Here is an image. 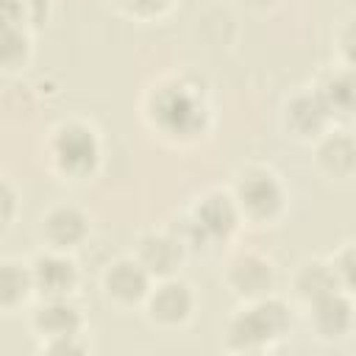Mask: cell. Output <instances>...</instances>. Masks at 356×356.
<instances>
[{
	"instance_id": "obj_1",
	"label": "cell",
	"mask_w": 356,
	"mask_h": 356,
	"mask_svg": "<svg viewBox=\"0 0 356 356\" xmlns=\"http://www.w3.org/2000/svg\"><path fill=\"white\" fill-rule=\"evenodd\" d=\"M292 331L289 303L267 295L248 300L225 328V350L231 353H267Z\"/></svg>"
},
{
	"instance_id": "obj_2",
	"label": "cell",
	"mask_w": 356,
	"mask_h": 356,
	"mask_svg": "<svg viewBox=\"0 0 356 356\" xmlns=\"http://www.w3.org/2000/svg\"><path fill=\"white\" fill-rule=\"evenodd\" d=\"M239 220H242V214H239L234 195L222 192V189H211L189 209V214L181 220L184 231H175V234L184 239L186 248H192V242L228 239L236 231Z\"/></svg>"
},
{
	"instance_id": "obj_3",
	"label": "cell",
	"mask_w": 356,
	"mask_h": 356,
	"mask_svg": "<svg viewBox=\"0 0 356 356\" xmlns=\"http://www.w3.org/2000/svg\"><path fill=\"white\" fill-rule=\"evenodd\" d=\"M234 200L239 206L242 220L248 222H273L284 206H286V192L278 175L267 167H248L239 172L234 184Z\"/></svg>"
},
{
	"instance_id": "obj_4",
	"label": "cell",
	"mask_w": 356,
	"mask_h": 356,
	"mask_svg": "<svg viewBox=\"0 0 356 356\" xmlns=\"http://www.w3.org/2000/svg\"><path fill=\"white\" fill-rule=\"evenodd\" d=\"M150 114H153V125H159L164 134L186 136L203 128L200 120L206 117V106L200 95L189 92V86H184L181 81H172L167 86L153 89Z\"/></svg>"
},
{
	"instance_id": "obj_5",
	"label": "cell",
	"mask_w": 356,
	"mask_h": 356,
	"mask_svg": "<svg viewBox=\"0 0 356 356\" xmlns=\"http://www.w3.org/2000/svg\"><path fill=\"white\" fill-rule=\"evenodd\" d=\"M47 150H50V159H53L56 170L70 175V178L89 175L95 170L97 159H100V145H97L95 128L81 122V120L61 122L53 131Z\"/></svg>"
},
{
	"instance_id": "obj_6",
	"label": "cell",
	"mask_w": 356,
	"mask_h": 356,
	"mask_svg": "<svg viewBox=\"0 0 356 356\" xmlns=\"http://www.w3.org/2000/svg\"><path fill=\"white\" fill-rule=\"evenodd\" d=\"M195 314V292L186 281L170 275L159 278L145 300V317L156 328H181Z\"/></svg>"
},
{
	"instance_id": "obj_7",
	"label": "cell",
	"mask_w": 356,
	"mask_h": 356,
	"mask_svg": "<svg viewBox=\"0 0 356 356\" xmlns=\"http://www.w3.org/2000/svg\"><path fill=\"white\" fill-rule=\"evenodd\" d=\"M153 275L142 267V261L136 256H120L114 259L100 278L103 295L108 303L120 306V309H131V306H145L150 289H153Z\"/></svg>"
},
{
	"instance_id": "obj_8",
	"label": "cell",
	"mask_w": 356,
	"mask_h": 356,
	"mask_svg": "<svg viewBox=\"0 0 356 356\" xmlns=\"http://www.w3.org/2000/svg\"><path fill=\"white\" fill-rule=\"evenodd\" d=\"M31 331L39 337V350L86 334V320L81 309L72 303V298H44L33 312H31Z\"/></svg>"
},
{
	"instance_id": "obj_9",
	"label": "cell",
	"mask_w": 356,
	"mask_h": 356,
	"mask_svg": "<svg viewBox=\"0 0 356 356\" xmlns=\"http://www.w3.org/2000/svg\"><path fill=\"white\" fill-rule=\"evenodd\" d=\"M306 309H309V328L320 342H339L350 337L356 325L353 295H348L345 289H334L317 298L314 303H309Z\"/></svg>"
},
{
	"instance_id": "obj_10",
	"label": "cell",
	"mask_w": 356,
	"mask_h": 356,
	"mask_svg": "<svg viewBox=\"0 0 356 356\" xmlns=\"http://www.w3.org/2000/svg\"><path fill=\"white\" fill-rule=\"evenodd\" d=\"M225 284L239 300H259L273 295L275 267L270 259L259 253H236L225 270Z\"/></svg>"
},
{
	"instance_id": "obj_11",
	"label": "cell",
	"mask_w": 356,
	"mask_h": 356,
	"mask_svg": "<svg viewBox=\"0 0 356 356\" xmlns=\"http://www.w3.org/2000/svg\"><path fill=\"white\" fill-rule=\"evenodd\" d=\"M33 286L42 298H70L78 286V264L67 256V250L44 248L31 259Z\"/></svg>"
},
{
	"instance_id": "obj_12",
	"label": "cell",
	"mask_w": 356,
	"mask_h": 356,
	"mask_svg": "<svg viewBox=\"0 0 356 356\" xmlns=\"http://www.w3.org/2000/svg\"><path fill=\"white\" fill-rule=\"evenodd\" d=\"M39 234L44 239V248L72 250L89 236V217L72 203H58L42 214Z\"/></svg>"
},
{
	"instance_id": "obj_13",
	"label": "cell",
	"mask_w": 356,
	"mask_h": 356,
	"mask_svg": "<svg viewBox=\"0 0 356 356\" xmlns=\"http://www.w3.org/2000/svg\"><path fill=\"white\" fill-rule=\"evenodd\" d=\"M134 256L159 281V278L175 275V270L181 267V261L186 256V245L175 231H147L139 236Z\"/></svg>"
},
{
	"instance_id": "obj_14",
	"label": "cell",
	"mask_w": 356,
	"mask_h": 356,
	"mask_svg": "<svg viewBox=\"0 0 356 356\" xmlns=\"http://www.w3.org/2000/svg\"><path fill=\"white\" fill-rule=\"evenodd\" d=\"M328 122L331 111L320 92H298L284 106V128L298 139H320Z\"/></svg>"
},
{
	"instance_id": "obj_15",
	"label": "cell",
	"mask_w": 356,
	"mask_h": 356,
	"mask_svg": "<svg viewBox=\"0 0 356 356\" xmlns=\"http://www.w3.org/2000/svg\"><path fill=\"white\" fill-rule=\"evenodd\" d=\"M317 167L331 178H345L356 170V139L348 131H325L314 150Z\"/></svg>"
},
{
	"instance_id": "obj_16",
	"label": "cell",
	"mask_w": 356,
	"mask_h": 356,
	"mask_svg": "<svg viewBox=\"0 0 356 356\" xmlns=\"http://www.w3.org/2000/svg\"><path fill=\"white\" fill-rule=\"evenodd\" d=\"M334 289H342L339 281H337V273H334V264L331 261H323V259H306L298 264V270L292 273V292L300 303H314L317 298L334 292Z\"/></svg>"
},
{
	"instance_id": "obj_17",
	"label": "cell",
	"mask_w": 356,
	"mask_h": 356,
	"mask_svg": "<svg viewBox=\"0 0 356 356\" xmlns=\"http://www.w3.org/2000/svg\"><path fill=\"white\" fill-rule=\"evenodd\" d=\"M36 292L31 261L19 259H3L0 261V306L6 314H14L28 303V298Z\"/></svg>"
},
{
	"instance_id": "obj_18",
	"label": "cell",
	"mask_w": 356,
	"mask_h": 356,
	"mask_svg": "<svg viewBox=\"0 0 356 356\" xmlns=\"http://www.w3.org/2000/svg\"><path fill=\"white\" fill-rule=\"evenodd\" d=\"M317 92L323 95V100H325L331 117H334V114H339V117L356 114V75H353L350 70L331 72V75L320 83Z\"/></svg>"
},
{
	"instance_id": "obj_19",
	"label": "cell",
	"mask_w": 356,
	"mask_h": 356,
	"mask_svg": "<svg viewBox=\"0 0 356 356\" xmlns=\"http://www.w3.org/2000/svg\"><path fill=\"white\" fill-rule=\"evenodd\" d=\"M28 58V33L22 25H3V64L6 70L19 67Z\"/></svg>"
},
{
	"instance_id": "obj_20",
	"label": "cell",
	"mask_w": 356,
	"mask_h": 356,
	"mask_svg": "<svg viewBox=\"0 0 356 356\" xmlns=\"http://www.w3.org/2000/svg\"><path fill=\"white\" fill-rule=\"evenodd\" d=\"M331 264H334V273H337L339 286H342L348 295L356 298V242L339 248V253L331 259Z\"/></svg>"
},
{
	"instance_id": "obj_21",
	"label": "cell",
	"mask_w": 356,
	"mask_h": 356,
	"mask_svg": "<svg viewBox=\"0 0 356 356\" xmlns=\"http://www.w3.org/2000/svg\"><path fill=\"white\" fill-rule=\"evenodd\" d=\"M337 39H339V50H342V56L348 61V70L356 75V17L345 19V25L339 28Z\"/></svg>"
},
{
	"instance_id": "obj_22",
	"label": "cell",
	"mask_w": 356,
	"mask_h": 356,
	"mask_svg": "<svg viewBox=\"0 0 356 356\" xmlns=\"http://www.w3.org/2000/svg\"><path fill=\"white\" fill-rule=\"evenodd\" d=\"M172 0H125V6L139 14V17H153V14H161Z\"/></svg>"
},
{
	"instance_id": "obj_23",
	"label": "cell",
	"mask_w": 356,
	"mask_h": 356,
	"mask_svg": "<svg viewBox=\"0 0 356 356\" xmlns=\"http://www.w3.org/2000/svg\"><path fill=\"white\" fill-rule=\"evenodd\" d=\"M11 209H14V189H11V184L6 181V184H3V222H6V225L11 222Z\"/></svg>"
},
{
	"instance_id": "obj_24",
	"label": "cell",
	"mask_w": 356,
	"mask_h": 356,
	"mask_svg": "<svg viewBox=\"0 0 356 356\" xmlns=\"http://www.w3.org/2000/svg\"><path fill=\"white\" fill-rule=\"evenodd\" d=\"M242 3H248V6H253V8H264V6H270L273 0H242Z\"/></svg>"
}]
</instances>
